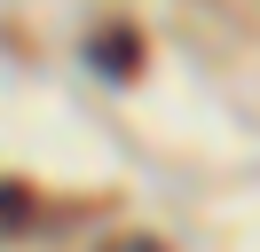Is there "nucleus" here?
<instances>
[{"mask_svg":"<svg viewBox=\"0 0 260 252\" xmlns=\"http://www.w3.org/2000/svg\"><path fill=\"white\" fill-rule=\"evenodd\" d=\"M103 252H166V244H150V236H126V244H103Z\"/></svg>","mask_w":260,"mask_h":252,"instance_id":"7ed1b4c3","label":"nucleus"},{"mask_svg":"<svg viewBox=\"0 0 260 252\" xmlns=\"http://www.w3.org/2000/svg\"><path fill=\"white\" fill-rule=\"evenodd\" d=\"M95 63L111 79H134V71H142V40H134L126 24H118V32H95Z\"/></svg>","mask_w":260,"mask_h":252,"instance_id":"f257e3e1","label":"nucleus"},{"mask_svg":"<svg viewBox=\"0 0 260 252\" xmlns=\"http://www.w3.org/2000/svg\"><path fill=\"white\" fill-rule=\"evenodd\" d=\"M0 220H24V197H16V189H0Z\"/></svg>","mask_w":260,"mask_h":252,"instance_id":"f03ea898","label":"nucleus"}]
</instances>
